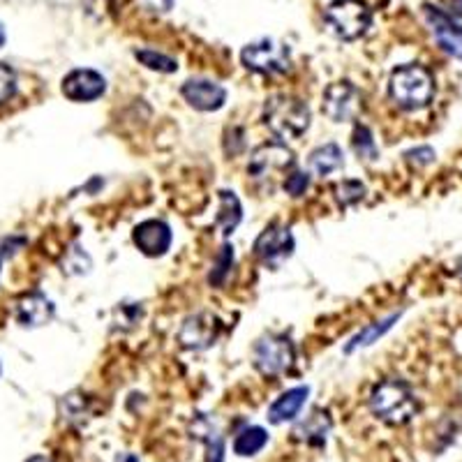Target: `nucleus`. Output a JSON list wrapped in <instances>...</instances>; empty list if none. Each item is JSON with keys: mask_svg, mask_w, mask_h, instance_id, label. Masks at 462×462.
Segmentation results:
<instances>
[{"mask_svg": "<svg viewBox=\"0 0 462 462\" xmlns=\"http://www.w3.org/2000/svg\"><path fill=\"white\" fill-rule=\"evenodd\" d=\"M16 93V74L10 65L0 63V105L12 100Z\"/></svg>", "mask_w": 462, "mask_h": 462, "instance_id": "28", "label": "nucleus"}, {"mask_svg": "<svg viewBox=\"0 0 462 462\" xmlns=\"http://www.w3.org/2000/svg\"><path fill=\"white\" fill-rule=\"evenodd\" d=\"M26 462H51V460H49L47 456H32V457H28Z\"/></svg>", "mask_w": 462, "mask_h": 462, "instance_id": "31", "label": "nucleus"}, {"mask_svg": "<svg viewBox=\"0 0 462 462\" xmlns=\"http://www.w3.org/2000/svg\"><path fill=\"white\" fill-rule=\"evenodd\" d=\"M389 95L400 109H423L435 97V79L423 65H402L391 74Z\"/></svg>", "mask_w": 462, "mask_h": 462, "instance_id": "3", "label": "nucleus"}, {"mask_svg": "<svg viewBox=\"0 0 462 462\" xmlns=\"http://www.w3.org/2000/svg\"><path fill=\"white\" fill-rule=\"evenodd\" d=\"M294 342L287 336L280 333H268V336L259 337L257 345L253 349V363L254 368L263 374V377H278V374L287 373L294 365Z\"/></svg>", "mask_w": 462, "mask_h": 462, "instance_id": "6", "label": "nucleus"}, {"mask_svg": "<svg viewBox=\"0 0 462 462\" xmlns=\"http://www.w3.org/2000/svg\"><path fill=\"white\" fill-rule=\"evenodd\" d=\"M308 188H310V176L303 171L291 169V173L284 179V189H287V195L291 197H303L305 192H308Z\"/></svg>", "mask_w": 462, "mask_h": 462, "instance_id": "27", "label": "nucleus"}, {"mask_svg": "<svg viewBox=\"0 0 462 462\" xmlns=\"http://www.w3.org/2000/svg\"><path fill=\"white\" fill-rule=\"evenodd\" d=\"M63 95L72 102H95L106 93V79L95 69H72L63 79Z\"/></svg>", "mask_w": 462, "mask_h": 462, "instance_id": "11", "label": "nucleus"}, {"mask_svg": "<svg viewBox=\"0 0 462 462\" xmlns=\"http://www.w3.org/2000/svg\"><path fill=\"white\" fill-rule=\"evenodd\" d=\"M308 395H310V389H308V386H296V389L284 391V393L268 407V420H271L273 426L287 423V420H294L296 416L300 414V410L305 407Z\"/></svg>", "mask_w": 462, "mask_h": 462, "instance_id": "16", "label": "nucleus"}, {"mask_svg": "<svg viewBox=\"0 0 462 462\" xmlns=\"http://www.w3.org/2000/svg\"><path fill=\"white\" fill-rule=\"evenodd\" d=\"M241 60L250 72L263 74V77H275V74H284L291 65V53H289L287 44L275 42V40H259V42L247 44L241 53Z\"/></svg>", "mask_w": 462, "mask_h": 462, "instance_id": "7", "label": "nucleus"}, {"mask_svg": "<svg viewBox=\"0 0 462 462\" xmlns=\"http://www.w3.org/2000/svg\"><path fill=\"white\" fill-rule=\"evenodd\" d=\"M310 121V106L294 95H273L263 106V125L284 142L303 137Z\"/></svg>", "mask_w": 462, "mask_h": 462, "instance_id": "2", "label": "nucleus"}, {"mask_svg": "<svg viewBox=\"0 0 462 462\" xmlns=\"http://www.w3.org/2000/svg\"><path fill=\"white\" fill-rule=\"evenodd\" d=\"M324 22L328 31L345 42L361 40L373 26V12L363 0H333L326 7Z\"/></svg>", "mask_w": 462, "mask_h": 462, "instance_id": "4", "label": "nucleus"}, {"mask_svg": "<svg viewBox=\"0 0 462 462\" xmlns=\"http://www.w3.org/2000/svg\"><path fill=\"white\" fill-rule=\"evenodd\" d=\"M139 5L148 12H155V14H164L173 7V0H139Z\"/></svg>", "mask_w": 462, "mask_h": 462, "instance_id": "29", "label": "nucleus"}, {"mask_svg": "<svg viewBox=\"0 0 462 462\" xmlns=\"http://www.w3.org/2000/svg\"><path fill=\"white\" fill-rule=\"evenodd\" d=\"M192 437L206 444L204 462H225V437L217 430L216 420H210L208 416H197L192 420Z\"/></svg>", "mask_w": 462, "mask_h": 462, "instance_id": "17", "label": "nucleus"}, {"mask_svg": "<svg viewBox=\"0 0 462 462\" xmlns=\"http://www.w3.org/2000/svg\"><path fill=\"white\" fill-rule=\"evenodd\" d=\"M294 234L291 229L280 222H273V225H268L266 229L262 231L254 241V257L263 263L266 268H280L284 262H287L291 254H294Z\"/></svg>", "mask_w": 462, "mask_h": 462, "instance_id": "8", "label": "nucleus"}, {"mask_svg": "<svg viewBox=\"0 0 462 462\" xmlns=\"http://www.w3.org/2000/svg\"><path fill=\"white\" fill-rule=\"evenodd\" d=\"M134 58H137L142 65H146L148 69H152V72L171 74L179 69V63H176L171 56H164V53L152 51V49H137V51H134Z\"/></svg>", "mask_w": 462, "mask_h": 462, "instance_id": "23", "label": "nucleus"}, {"mask_svg": "<svg viewBox=\"0 0 462 462\" xmlns=\"http://www.w3.org/2000/svg\"><path fill=\"white\" fill-rule=\"evenodd\" d=\"M222 324L216 315L210 312H197L183 321L179 331V342L188 352H206L208 346L216 345L220 337Z\"/></svg>", "mask_w": 462, "mask_h": 462, "instance_id": "10", "label": "nucleus"}, {"mask_svg": "<svg viewBox=\"0 0 462 462\" xmlns=\"http://www.w3.org/2000/svg\"><path fill=\"white\" fill-rule=\"evenodd\" d=\"M180 95L192 109L197 111H220L226 102V90L217 81L210 79H189L185 81Z\"/></svg>", "mask_w": 462, "mask_h": 462, "instance_id": "13", "label": "nucleus"}, {"mask_svg": "<svg viewBox=\"0 0 462 462\" xmlns=\"http://www.w3.org/2000/svg\"><path fill=\"white\" fill-rule=\"evenodd\" d=\"M231 263H234V247H231L229 243H225V245L220 247V254L216 257V263L210 268L208 282L213 284V287H222V284H225Z\"/></svg>", "mask_w": 462, "mask_h": 462, "instance_id": "25", "label": "nucleus"}, {"mask_svg": "<svg viewBox=\"0 0 462 462\" xmlns=\"http://www.w3.org/2000/svg\"><path fill=\"white\" fill-rule=\"evenodd\" d=\"M243 220V206L238 201V197L229 189H220V210H217V217H216V225L220 226L222 234L229 236L236 231V226L241 225Z\"/></svg>", "mask_w": 462, "mask_h": 462, "instance_id": "20", "label": "nucleus"}, {"mask_svg": "<svg viewBox=\"0 0 462 462\" xmlns=\"http://www.w3.org/2000/svg\"><path fill=\"white\" fill-rule=\"evenodd\" d=\"M321 109L333 123L354 121L361 114V90L352 81H336L324 90Z\"/></svg>", "mask_w": 462, "mask_h": 462, "instance_id": "9", "label": "nucleus"}, {"mask_svg": "<svg viewBox=\"0 0 462 462\" xmlns=\"http://www.w3.org/2000/svg\"><path fill=\"white\" fill-rule=\"evenodd\" d=\"M352 146L361 160H368V162H374V160H377V155H379L377 143H374V137H373V132H370V127L361 125V123L354 127Z\"/></svg>", "mask_w": 462, "mask_h": 462, "instance_id": "24", "label": "nucleus"}, {"mask_svg": "<svg viewBox=\"0 0 462 462\" xmlns=\"http://www.w3.org/2000/svg\"><path fill=\"white\" fill-rule=\"evenodd\" d=\"M53 315H56V308L42 291H32V294L23 296L16 305V321L23 328H40V326L49 324Z\"/></svg>", "mask_w": 462, "mask_h": 462, "instance_id": "15", "label": "nucleus"}, {"mask_svg": "<svg viewBox=\"0 0 462 462\" xmlns=\"http://www.w3.org/2000/svg\"><path fill=\"white\" fill-rule=\"evenodd\" d=\"M345 167V152L337 143H324L310 152V169L317 176H331Z\"/></svg>", "mask_w": 462, "mask_h": 462, "instance_id": "19", "label": "nucleus"}, {"mask_svg": "<svg viewBox=\"0 0 462 462\" xmlns=\"http://www.w3.org/2000/svg\"><path fill=\"white\" fill-rule=\"evenodd\" d=\"M370 411L379 420L389 423V426H404L419 411L414 393L402 379H383L373 389L368 398Z\"/></svg>", "mask_w": 462, "mask_h": 462, "instance_id": "1", "label": "nucleus"}, {"mask_svg": "<svg viewBox=\"0 0 462 462\" xmlns=\"http://www.w3.org/2000/svg\"><path fill=\"white\" fill-rule=\"evenodd\" d=\"M398 319H400V315H391V317H383V319L368 324L365 328H361V331H358L352 340H349V345L345 346V352L352 354V352H356V349H363V346H370L373 342H377L383 333H389L391 326H393Z\"/></svg>", "mask_w": 462, "mask_h": 462, "instance_id": "21", "label": "nucleus"}, {"mask_svg": "<svg viewBox=\"0 0 462 462\" xmlns=\"http://www.w3.org/2000/svg\"><path fill=\"white\" fill-rule=\"evenodd\" d=\"M336 199L342 208H349V206L358 204V201L365 197V185L361 180H342V183L336 185Z\"/></svg>", "mask_w": 462, "mask_h": 462, "instance_id": "26", "label": "nucleus"}, {"mask_svg": "<svg viewBox=\"0 0 462 462\" xmlns=\"http://www.w3.org/2000/svg\"><path fill=\"white\" fill-rule=\"evenodd\" d=\"M426 10L428 22L432 26V35H435L437 44L447 53H451L453 58H462V26L456 23L451 16L447 14L444 10L439 7H432V5H423Z\"/></svg>", "mask_w": 462, "mask_h": 462, "instance_id": "14", "label": "nucleus"}, {"mask_svg": "<svg viewBox=\"0 0 462 462\" xmlns=\"http://www.w3.org/2000/svg\"><path fill=\"white\" fill-rule=\"evenodd\" d=\"M132 241L142 250L146 257H162L171 247L173 234L171 226L162 220H146L134 226L132 231Z\"/></svg>", "mask_w": 462, "mask_h": 462, "instance_id": "12", "label": "nucleus"}, {"mask_svg": "<svg viewBox=\"0 0 462 462\" xmlns=\"http://www.w3.org/2000/svg\"><path fill=\"white\" fill-rule=\"evenodd\" d=\"M5 40H7V35H5V28H3V23H0V49L5 47Z\"/></svg>", "mask_w": 462, "mask_h": 462, "instance_id": "30", "label": "nucleus"}, {"mask_svg": "<svg viewBox=\"0 0 462 462\" xmlns=\"http://www.w3.org/2000/svg\"><path fill=\"white\" fill-rule=\"evenodd\" d=\"M294 167H296L294 152L289 151L284 143L271 142L259 146L257 151L250 155V162H247V176H250L254 183H262L271 188L275 180L287 176Z\"/></svg>", "mask_w": 462, "mask_h": 462, "instance_id": "5", "label": "nucleus"}, {"mask_svg": "<svg viewBox=\"0 0 462 462\" xmlns=\"http://www.w3.org/2000/svg\"><path fill=\"white\" fill-rule=\"evenodd\" d=\"M268 444V432L262 426H250L243 428L241 432L234 439V453L241 457L257 456L259 451H263V447Z\"/></svg>", "mask_w": 462, "mask_h": 462, "instance_id": "22", "label": "nucleus"}, {"mask_svg": "<svg viewBox=\"0 0 462 462\" xmlns=\"http://www.w3.org/2000/svg\"><path fill=\"white\" fill-rule=\"evenodd\" d=\"M331 426L333 423L328 411L315 410L294 428V439L305 441V444H324L328 432H331Z\"/></svg>", "mask_w": 462, "mask_h": 462, "instance_id": "18", "label": "nucleus"}]
</instances>
